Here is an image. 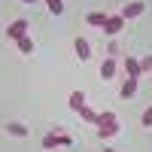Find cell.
<instances>
[{
    "label": "cell",
    "mask_w": 152,
    "mask_h": 152,
    "mask_svg": "<svg viewBox=\"0 0 152 152\" xmlns=\"http://www.w3.org/2000/svg\"><path fill=\"white\" fill-rule=\"evenodd\" d=\"M6 37H9V40H21V37H28V21H24V18H15V21L6 28Z\"/></svg>",
    "instance_id": "6da1fadb"
},
{
    "label": "cell",
    "mask_w": 152,
    "mask_h": 152,
    "mask_svg": "<svg viewBox=\"0 0 152 152\" xmlns=\"http://www.w3.org/2000/svg\"><path fill=\"white\" fill-rule=\"evenodd\" d=\"M43 146L46 149H55V146H73V140L67 134H46L43 137Z\"/></svg>",
    "instance_id": "7a4b0ae2"
},
{
    "label": "cell",
    "mask_w": 152,
    "mask_h": 152,
    "mask_svg": "<svg viewBox=\"0 0 152 152\" xmlns=\"http://www.w3.org/2000/svg\"><path fill=\"white\" fill-rule=\"evenodd\" d=\"M146 9V3H140V0H134V3H128V6H125L122 12H119V15L125 18V21H128V18H137V15H140V12Z\"/></svg>",
    "instance_id": "3957f363"
},
{
    "label": "cell",
    "mask_w": 152,
    "mask_h": 152,
    "mask_svg": "<svg viewBox=\"0 0 152 152\" xmlns=\"http://www.w3.org/2000/svg\"><path fill=\"white\" fill-rule=\"evenodd\" d=\"M122 28H125V18H122V15H113V18H107V24H104V34L116 37V34H119Z\"/></svg>",
    "instance_id": "277c9868"
},
{
    "label": "cell",
    "mask_w": 152,
    "mask_h": 152,
    "mask_svg": "<svg viewBox=\"0 0 152 152\" xmlns=\"http://www.w3.org/2000/svg\"><path fill=\"white\" fill-rule=\"evenodd\" d=\"M73 49H76V55H79V61H88V58H91V46H88V40H82V37H76Z\"/></svg>",
    "instance_id": "5b68a950"
},
{
    "label": "cell",
    "mask_w": 152,
    "mask_h": 152,
    "mask_svg": "<svg viewBox=\"0 0 152 152\" xmlns=\"http://www.w3.org/2000/svg\"><path fill=\"white\" fill-rule=\"evenodd\" d=\"M125 73H128L131 79H140V73H143V70H140V61L128 55V58H125Z\"/></svg>",
    "instance_id": "8992f818"
},
{
    "label": "cell",
    "mask_w": 152,
    "mask_h": 152,
    "mask_svg": "<svg viewBox=\"0 0 152 152\" xmlns=\"http://www.w3.org/2000/svg\"><path fill=\"white\" fill-rule=\"evenodd\" d=\"M6 131H9L12 137H28V134H31V128H28V125H21V122H6Z\"/></svg>",
    "instance_id": "52a82bcc"
},
{
    "label": "cell",
    "mask_w": 152,
    "mask_h": 152,
    "mask_svg": "<svg viewBox=\"0 0 152 152\" xmlns=\"http://www.w3.org/2000/svg\"><path fill=\"white\" fill-rule=\"evenodd\" d=\"M97 128H107V125H119V119H116V113H97Z\"/></svg>",
    "instance_id": "ba28073f"
},
{
    "label": "cell",
    "mask_w": 152,
    "mask_h": 152,
    "mask_svg": "<svg viewBox=\"0 0 152 152\" xmlns=\"http://www.w3.org/2000/svg\"><path fill=\"white\" fill-rule=\"evenodd\" d=\"M113 73H116V58H107L104 64H100V76H104V79H113Z\"/></svg>",
    "instance_id": "9c48e42d"
},
{
    "label": "cell",
    "mask_w": 152,
    "mask_h": 152,
    "mask_svg": "<svg viewBox=\"0 0 152 152\" xmlns=\"http://www.w3.org/2000/svg\"><path fill=\"white\" fill-rule=\"evenodd\" d=\"M134 91H137V79H131V76H128L125 85H122V97L128 100V97H134Z\"/></svg>",
    "instance_id": "30bf717a"
},
{
    "label": "cell",
    "mask_w": 152,
    "mask_h": 152,
    "mask_svg": "<svg viewBox=\"0 0 152 152\" xmlns=\"http://www.w3.org/2000/svg\"><path fill=\"white\" fill-rule=\"evenodd\" d=\"M82 107H85V94H82V91H73V94H70V110L79 113Z\"/></svg>",
    "instance_id": "8fae6325"
},
{
    "label": "cell",
    "mask_w": 152,
    "mask_h": 152,
    "mask_svg": "<svg viewBox=\"0 0 152 152\" xmlns=\"http://www.w3.org/2000/svg\"><path fill=\"white\" fill-rule=\"evenodd\" d=\"M107 12H91V15H88V24H94V28H104V24H107Z\"/></svg>",
    "instance_id": "7c38bea8"
},
{
    "label": "cell",
    "mask_w": 152,
    "mask_h": 152,
    "mask_svg": "<svg viewBox=\"0 0 152 152\" xmlns=\"http://www.w3.org/2000/svg\"><path fill=\"white\" fill-rule=\"evenodd\" d=\"M46 6H49L52 15H61V12H64V0H46Z\"/></svg>",
    "instance_id": "4fadbf2b"
},
{
    "label": "cell",
    "mask_w": 152,
    "mask_h": 152,
    "mask_svg": "<svg viewBox=\"0 0 152 152\" xmlns=\"http://www.w3.org/2000/svg\"><path fill=\"white\" fill-rule=\"evenodd\" d=\"M15 43H18V49H21L24 55H31V52H34V40H31V37H21V40H15Z\"/></svg>",
    "instance_id": "5bb4252c"
},
{
    "label": "cell",
    "mask_w": 152,
    "mask_h": 152,
    "mask_svg": "<svg viewBox=\"0 0 152 152\" xmlns=\"http://www.w3.org/2000/svg\"><path fill=\"white\" fill-rule=\"evenodd\" d=\"M79 116H82L85 122H97V113H94V110H88V107H82V110H79Z\"/></svg>",
    "instance_id": "9a60e30c"
},
{
    "label": "cell",
    "mask_w": 152,
    "mask_h": 152,
    "mask_svg": "<svg viewBox=\"0 0 152 152\" xmlns=\"http://www.w3.org/2000/svg\"><path fill=\"white\" fill-rule=\"evenodd\" d=\"M116 131H119V125H107V128H97V134H100V137H113Z\"/></svg>",
    "instance_id": "2e32d148"
},
{
    "label": "cell",
    "mask_w": 152,
    "mask_h": 152,
    "mask_svg": "<svg viewBox=\"0 0 152 152\" xmlns=\"http://www.w3.org/2000/svg\"><path fill=\"white\" fill-rule=\"evenodd\" d=\"M143 128H152V107H146L143 113Z\"/></svg>",
    "instance_id": "e0dca14e"
},
{
    "label": "cell",
    "mask_w": 152,
    "mask_h": 152,
    "mask_svg": "<svg viewBox=\"0 0 152 152\" xmlns=\"http://www.w3.org/2000/svg\"><path fill=\"white\" fill-rule=\"evenodd\" d=\"M140 70H143V73H146V70H152V55H146V58L140 61Z\"/></svg>",
    "instance_id": "ac0fdd59"
},
{
    "label": "cell",
    "mask_w": 152,
    "mask_h": 152,
    "mask_svg": "<svg viewBox=\"0 0 152 152\" xmlns=\"http://www.w3.org/2000/svg\"><path fill=\"white\" fill-rule=\"evenodd\" d=\"M100 152H116V149H110V146H104V149H100Z\"/></svg>",
    "instance_id": "d6986e66"
},
{
    "label": "cell",
    "mask_w": 152,
    "mask_h": 152,
    "mask_svg": "<svg viewBox=\"0 0 152 152\" xmlns=\"http://www.w3.org/2000/svg\"><path fill=\"white\" fill-rule=\"evenodd\" d=\"M21 3H37V0H21Z\"/></svg>",
    "instance_id": "ffe728a7"
}]
</instances>
